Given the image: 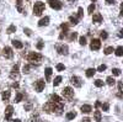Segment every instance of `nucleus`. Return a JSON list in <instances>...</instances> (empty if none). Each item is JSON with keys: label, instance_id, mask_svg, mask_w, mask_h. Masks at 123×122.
<instances>
[{"label": "nucleus", "instance_id": "nucleus-1", "mask_svg": "<svg viewBox=\"0 0 123 122\" xmlns=\"http://www.w3.org/2000/svg\"><path fill=\"white\" fill-rule=\"evenodd\" d=\"M43 59V56L41 53H37V52H30L27 56V60L30 63H39L41 60Z\"/></svg>", "mask_w": 123, "mask_h": 122}, {"label": "nucleus", "instance_id": "nucleus-2", "mask_svg": "<svg viewBox=\"0 0 123 122\" xmlns=\"http://www.w3.org/2000/svg\"><path fill=\"white\" fill-rule=\"evenodd\" d=\"M45 3H42V1H37V3H34L33 5V15H36V16H41L42 12L45 11Z\"/></svg>", "mask_w": 123, "mask_h": 122}, {"label": "nucleus", "instance_id": "nucleus-3", "mask_svg": "<svg viewBox=\"0 0 123 122\" xmlns=\"http://www.w3.org/2000/svg\"><path fill=\"white\" fill-rule=\"evenodd\" d=\"M48 3H49L50 7L54 9V10H60L63 7V3L59 1V0H48Z\"/></svg>", "mask_w": 123, "mask_h": 122}, {"label": "nucleus", "instance_id": "nucleus-4", "mask_svg": "<svg viewBox=\"0 0 123 122\" xmlns=\"http://www.w3.org/2000/svg\"><path fill=\"white\" fill-rule=\"evenodd\" d=\"M62 94H63V96L67 98V99H72L74 96V90L72 88H69V86H67V88L63 89V91H62Z\"/></svg>", "mask_w": 123, "mask_h": 122}, {"label": "nucleus", "instance_id": "nucleus-5", "mask_svg": "<svg viewBox=\"0 0 123 122\" xmlns=\"http://www.w3.org/2000/svg\"><path fill=\"white\" fill-rule=\"evenodd\" d=\"M56 49H57V52H58L59 54H64V56L68 54V51H69V48H68L67 45H57Z\"/></svg>", "mask_w": 123, "mask_h": 122}, {"label": "nucleus", "instance_id": "nucleus-6", "mask_svg": "<svg viewBox=\"0 0 123 122\" xmlns=\"http://www.w3.org/2000/svg\"><path fill=\"white\" fill-rule=\"evenodd\" d=\"M90 48H91L92 51H99V49L101 48V41L97 40V38H94V40L91 41V43H90Z\"/></svg>", "mask_w": 123, "mask_h": 122}, {"label": "nucleus", "instance_id": "nucleus-7", "mask_svg": "<svg viewBox=\"0 0 123 122\" xmlns=\"http://www.w3.org/2000/svg\"><path fill=\"white\" fill-rule=\"evenodd\" d=\"M45 85H46V81L43 79H39V80H37L36 83H34V89H36V91L41 93L43 89H45Z\"/></svg>", "mask_w": 123, "mask_h": 122}, {"label": "nucleus", "instance_id": "nucleus-8", "mask_svg": "<svg viewBox=\"0 0 123 122\" xmlns=\"http://www.w3.org/2000/svg\"><path fill=\"white\" fill-rule=\"evenodd\" d=\"M3 56H4L5 58H7V59L12 58V56H14L12 48H11V47H4V48H3Z\"/></svg>", "mask_w": 123, "mask_h": 122}, {"label": "nucleus", "instance_id": "nucleus-9", "mask_svg": "<svg viewBox=\"0 0 123 122\" xmlns=\"http://www.w3.org/2000/svg\"><path fill=\"white\" fill-rule=\"evenodd\" d=\"M70 81H72V84L75 86V88H81L83 86V81H81V79L79 76H72Z\"/></svg>", "mask_w": 123, "mask_h": 122}, {"label": "nucleus", "instance_id": "nucleus-10", "mask_svg": "<svg viewBox=\"0 0 123 122\" xmlns=\"http://www.w3.org/2000/svg\"><path fill=\"white\" fill-rule=\"evenodd\" d=\"M10 78H12V79H17V78H19V64H15V65L11 68Z\"/></svg>", "mask_w": 123, "mask_h": 122}, {"label": "nucleus", "instance_id": "nucleus-11", "mask_svg": "<svg viewBox=\"0 0 123 122\" xmlns=\"http://www.w3.org/2000/svg\"><path fill=\"white\" fill-rule=\"evenodd\" d=\"M12 112H14V109L11 105H9L5 110V121H10L11 120V116H12Z\"/></svg>", "mask_w": 123, "mask_h": 122}, {"label": "nucleus", "instance_id": "nucleus-12", "mask_svg": "<svg viewBox=\"0 0 123 122\" xmlns=\"http://www.w3.org/2000/svg\"><path fill=\"white\" fill-rule=\"evenodd\" d=\"M92 22H95V23H101V22H102V15H101V14H94V16H92Z\"/></svg>", "mask_w": 123, "mask_h": 122}, {"label": "nucleus", "instance_id": "nucleus-13", "mask_svg": "<svg viewBox=\"0 0 123 122\" xmlns=\"http://www.w3.org/2000/svg\"><path fill=\"white\" fill-rule=\"evenodd\" d=\"M48 23H49V17H48V16L43 17V19H41V20L38 21V26H39V27H42V26H47Z\"/></svg>", "mask_w": 123, "mask_h": 122}, {"label": "nucleus", "instance_id": "nucleus-14", "mask_svg": "<svg viewBox=\"0 0 123 122\" xmlns=\"http://www.w3.org/2000/svg\"><path fill=\"white\" fill-rule=\"evenodd\" d=\"M52 73H53V70H52V68H46L45 70V74H46V80L47 81H50V76H52Z\"/></svg>", "mask_w": 123, "mask_h": 122}, {"label": "nucleus", "instance_id": "nucleus-15", "mask_svg": "<svg viewBox=\"0 0 123 122\" xmlns=\"http://www.w3.org/2000/svg\"><path fill=\"white\" fill-rule=\"evenodd\" d=\"M91 111H92V107L90 105H83L81 106V112L83 114H90Z\"/></svg>", "mask_w": 123, "mask_h": 122}, {"label": "nucleus", "instance_id": "nucleus-16", "mask_svg": "<svg viewBox=\"0 0 123 122\" xmlns=\"http://www.w3.org/2000/svg\"><path fill=\"white\" fill-rule=\"evenodd\" d=\"M11 43H12V46H14L15 48H17V49H21V48L23 47V45H22V42H20V41H17V40H12V41H11Z\"/></svg>", "mask_w": 123, "mask_h": 122}, {"label": "nucleus", "instance_id": "nucleus-17", "mask_svg": "<svg viewBox=\"0 0 123 122\" xmlns=\"http://www.w3.org/2000/svg\"><path fill=\"white\" fill-rule=\"evenodd\" d=\"M50 101H53V102H63L62 98L58 96L57 94H52V95H50Z\"/></svg>", "mask_w": 123, "mask_h": 122}, {"label": "nucleus", "instance_id": "nucleus-18", "mask_svg": "<svg viewBox=\"0 0 123 122\" xmlns=\"http://www.w3.org/2000/svg\"><path fill=\"white\" fill-rule=\"evenodd\" d=\"M94 118H95V121H96V122H101V121H102V117H101V112L96 110V111L94 112Z\"/></svg>", "mask_w": 123, "mask_h": 122}, {"label": "nucleus", "instance_id": "nucleus-19", "mask_svg": "<svg viewBox=\"0 0 123 122\" xmlns=\"http://www.w3.org/2000/svg\"><path fill=\"white\" fill-rule=\"evenodd\" d=\"M95 73H96V69H94V68H89V69H87V70H86V76L87 78H92L94 75H95Z\"/></svg>", "mask_w": 123, "mask_h": 122}, {"label": "nucleus", "instance_id": "nucleus-20", "mask_svg": "<svg viewBox=\"0 0 123 122\" xmlns=\"http://www.w3.org/2000/svg\"><path fill=\"white\" fill-rule=\"evenodd\" d=\"M10 95H11V91H9V90H5L1 95V98L4 101H9V99H10Z\"/></svg>", "mask_w": 123, "mask_h": 122}, {"label": "nucleus", "instance_id": "nucleus-21", "mask_svg": "<svg viewBox=\"0 0 123 122\" xmlns=\"http://www.w3.org/2000/svg\"><path fill=\"white\" fill-rule=\"evenodd\" d=\"M16 7L19 12H23V7H22V0H17L16 1Z\"/></svg>", "mask_w": 123, "mask_h": 122}, {"label": "nucleus", "instance_id": "nucleus-22", "mask_svg": "<svg viewBox=\"0 0 123 122\" xmlns=\"http://www.w3.org/2000/svg\"><path fill=\"white\" fill-rule=\"evenodd\" d=\"M65 117H67V120H68V121H72V120H74V118L76 117V114H75L74 111H72V112H68Z\"/></svg>", "mask_w": 123, "mask_h": 122}, {"label": "nucleus", "instance_id": "nucleus-23", "mask_svg": "<svg viewBox=\"0 0 123 122\" xmlns=\"http://www.w3.org/2000/svg\"><path fill=\"white\" fill-rule=\"evenodd\" d=\"M106 81H107V84H108L110 86H113V85L116 84V80H115V78H112V76H107Z\"/></svg>", "mask_w": 123, "mask_h": 122}, {"label": "nucleus", "instance_id": "nucleus-24", "mask_svg": "<svg viewBox=\"0 0 123 122\" xmlns=\"http://www.w3.org/2000/svg\"><path fill=\"white\" fill-rule=\"evenodd\" d=\"M6 32L10 35V33H14V32H16V26L15 25H10L7 27V30H6Z\"/></svg>", "mask_w": 123, "mask_h": 122}, {"label": "nucleus", "instance_id": "nucleus-25", "mask_svg": "<svg viewBox=\"0 0 123 122\" xmlns=\"http://www.w3.org/2000/svg\"><path fill=\"white\" fill-rule=\"evenodd\" d=\"M116 56L117 57H122L123 56V47L122 46H119V47L116 48Z\"/></svg>", "mask_w": 123, "mask_h": 122}, {"label": "nucleus", "instance_id": "nucleus-26", "mask_svg": "<svg viewBox=\"0 0 123 122\" xmlns=\"http://www.w3.org/2000/svg\"><path fill=\"white\" fill-rule=\"evenodd\" d=\"M22 99H23V94L17 93V94H16V98H15V102H20Z\"/></svg>", "mask_w": 123, "mask_h": 122}, {"label": "nucleus", "instance_id": "nucleus-27", "mask_svg": "<svg viewBox=\"0 0 123 122\" xmlns=\"http://www.w3.org/2000/svg\"><path fill=\"white\" fill-rule=\"evenodd\" d=\"M30 69H31V65H30V64H25L23 68H22V72H23L25 74H27V73H30Z\"/></svg>", "mask_w": 123, "mask_h": 122}, {"label": "nucleus", "instance_id": "nucleus-28", "mask_svg": "<svg viewBox=\"0 0 123 122\" xmlns=\"http://www.w3.org/2000/svg\"><path fill=\"white\" fill-rule=\"evenodd\" d=\"M112 74L115 75V76H119V75H121V69H118V68H113V69H112Z\"/></svg>", "mask_w": 123, "mask_h": 122}, {"label": "nucleus", "instance_id": "nucleus-29", "mask_svg": "<svg viewBox=\"0 0 123 122\" xmlns=\"http://www.w3.org/2000/svg\"><path fill=\"white\" fill-rule=\"evenodd\" d=\"M60 81H62V76H60V75H58V76L56 78V79H54V81H53V85H54V86H58V85L60 84Z\"/></svg>", "mask_w": 123, "mask_h": 122}, {"label": "nucleus", "instance_id": "nucleus-30", "mask_svg": "<svg viewBox=\"0 0 123 122\" xmlns=\"http://www.w3.org/2000/svg\"><path fill=\"white\" fill-rule=\"evenodd\" d=\"M101 109H102L103 111H108V110H110V104H108V102L101 104Z\"/></svg>", "mask_w": 123, "mask_h": 122}, {"label": "nucleus", "instance_id": "nucleus-31", "mask_svg": "<svg viewBox=\"0 0 123 122\" xmlns=\"http://www.w3.org/2000/svg\"><path fill=\"white\" fill-rule=\"evenodd\" d=\"M69 21H70V23H72V25H76L79 22V20L76 19V17H74V16H70L69 17Z\"/></svg>", "mask_w": 123, "mask_h": 122}, {"label": "nucleus", "instance_id": "nucleus-32", "mask_svg": "<svg viewBox=\"0 0 123 122\" xmlns=\"http://www.w3.org/2000/svg\"><path fill=\"white\" fill-rule=\"evenodd\" d=\"M113 52V47H107V48H105V51H103V53L106 54V56H108V54H111Z\"/></svg>", "mask_w": 123, "mask_h": 122}, {"label": "nucleus", "instance_id": "nucleus-33", "mask_svg": "<svg viewBox=\"0 0 123 122\" xmlns=\"http://www.w3.org/2000/svg\"><path fill=\"white\" fill-rule=\"evenodd\" d=\"M100 37H101V40H107V37H108V33H107L106 31H101V33H100Z\"/></svg>", "mask_w": 123, "mask_h": 122}, {"label": "nucleus", "instance_id": "nucleus-34", "mask_svg": "<svg viewBox=\"0 0 123 122\" xmlns=\"http://www.w3.org/2000/svg\"><path fill=\"white\" fill-rule=\"evenodd\" d=\"M95 9H96L95 4H91V5L89 6V9H87V12H89L90 15H91V14H94V11H95Z\"/></svg>", "mask_w": 123, "mask_h": 122}, {"label": "nucleus", "instance_id": "nucleus-35", "mask_svg": "<svg viewBox=\"0 0 123 122\" xmlns=\"http://www.w3.org/2000/svg\"><path fill=\"white\" fill-rule=\"evenodd\" d=\"M79 43H80L81 46H85L86 43H87V42H86V37H85V36H81L80 38H79Z\"/></svg>", "mask_w": 123, "mask_h": 122}, {"label": "nucleus", "instance_id": "nucleus-36", "mask_svg": "<svg viewBox=\"0 0 123 122\" xmlns=\"http://www.w3.org/2000/svg\"><path fill=\"white\" fill-rule=\"evenodd\" d=\"M78 38V33L76 32H72L70 33V36H69V41H74Z\"/></svg>", "mask_w": 123, "mask_h": 122}, {"label": "nucleus", "instance_id": "nucleus-37", "mask_svg": "<svg viewBox=\"0 0 123 122\" xmlns=\"http://www.w3.org/2000/svg\"><path fill=\"white\" fill-rule=\"evenodd\" d=\"M83 16H84V10H83V7H79V10H78V17H76V19H81Z\"/></svg>", "mask_w": 123, "mask_h": 122}, {"label": "nucleus", "instance_id": "nucleus-38", "mask_svg": "<svg viewBox=\"0 0 123 122\" xmlns=\"http://www.w3.org/2000/svg\"><path fill=\"white\" fill-rule=\"evenodd\" d=\"M95 86H97V88H101V86H103V81H102L101 79L95 80Z\"/></svg>", "mask_w": 123, "mask_h": 122}, {"label": "nucleus", "instance_id": "nucleus-39", "mask_svg": "<svg viewBox=\"0 0 123 122\" xmlns=\"http://www.w3.org/2000/svg\"><path fill=\"white\" fill-rule=\"evenodd\" d=\"M37 49H43V47H45V42H43V41H38V43H37Z\"/></svg>", "mask_w": 123, "mask_h": 122}, {"label": "nucleus", "instance_id": "nucleus-40", "mask_svg": "<svg viewBox=\"0 0 123 122\" xmlns=\"http://www.w3.org/2000/svg\"><path fill=\"white\" fill-rule=\"evenodd\" d=\"M64 69H65V65H64V64H60V63L57 64V70H58V72H63Z\"/></svg>", "mask_w": 123, "mask_h": 122}, {"label": "nucleus", "instance_id": "nucleus-41", "mask_svg": "<svg viewBox=\"0 0 123 122\" xmlns=\"http://www.w3.org/2000/svg\"><path fill=\"white\" fill-rule=\"evenodd\" d=\"M60 29H62V31L68 32V23H62L60 25Z\"/></svg>", "mask_w": 123, "mask_h": 122}, {"label": "nucleus", "instance_id": "nucleus-42", "mask_svg": "<svg viewBox=\"0 0 123 122\" xmlns=\"http://www.w3.org/2000/svg\"><path fill=\"white\" fill-rule=\"evenodd\" d=\"M106 68H107V67L105 65V64H101V65L97 68V70H99V72H105V70H106Z\"/></svg>", "mask_w": 123, "mask_h": 122}, {"label": "nucleus", "instance_id": "nucleus-43", "mask_svg": "<svg viewBox=\"0 0 123 122\" xmlns=\"http://www.w3.org/2000/svg\"><path fill=\"white\" fill-rule=\"evenodd\" d=\"M65 36H67V32L62 31V33L59 35V40H63V38H65Z\"/></svg>", "mask_w": 123, "mask_h": 122}, {"label": "nucleus", "instance_id": "nucleus-44", "mask_svg": "<svg viewBox=\"0 0 123 122\" xmlns=\"http://www.w3.org/2000/svg\"><path fill=\"white\" fill-rule=\"evenodd\" d=\"M23 32L27 35V36H31V30L30 29H23Z\"/></svg>", "mask_w": 123, "mask_h": 122}, {"label": "nucleus", "instance_id": "nucleus-45", "mask_svg": "<svg viewBox=\"0 0 123 122\" xmlns=\"http://www.w3.org/2000/svg\"><path fill=\"white\" fill-rule=\"evenodd\" d=\"M118 93L122 94V81H118Z\"/></svg>", "mask_w": 123, "mask_h": 122}, {"label": "nucleus", "instance_id": "nucleus-46", "mask_svg": "<svg viewBox=\"0 0 123 122\" xmlns=\"http://www.w3.org/2000/svg\"><path fill=\"white\" fill-rule=\"evenodd\" d=\"M105 1H106V4H108V5H112V4L116 3L115 0H105Z\"/></svg>", "mask_w": 123, "mask_h": 122}, {"label": "nucleus", "instance_id": "nucleus-47", "mask_svg": "<svg viewBox=\"0 0 123 122\" xmlns=\"http://www.w3.org/2000/svg\"><path fill=\"white\" fill-rule=\"evenodd\" d=\"M11 86H12L14 89H19V83H16V81H15V83H12Z\"/></svg>", "mask_w": 123, "mask_h": 122}, {"label": "nucleus", "instance_id": "nucleus-48", "mask_svg": "<svg viewBox=\"0 0 123 122\" xmlns=\"http://www.w3.org/2000/svg\"><path fill=\"white\" fill-rule=\"evenodd\" d=\"M95 107H96V109L101 107V102H100V101H96V102H95Z\"/></svg>", "mask_w": 123, "mask_h": 122}, {"label": "nucleus", "instance_id": "nucleus-49", "mask_svg": "<svg viewBox=\"0 0 123 122\" xmlns=\"http://www.w3.org/2000/svg\"><path fill=\"white\" fill-rule=\"evenodd\" d=\"M81 122H91V120H90L89 117H85V118L81 120Z\"/></svg>", "mask_w": 123, "mask_h": 122}, {"label": "nucleus", "instance_id": "nucleus-50", "mask_svg": "<svg viewBox=\"0 0 123 122\" xmlns=\"http://www.w3.org/2000/svg\"><path fill=\"white\" fill-rule=\"evenodd\" d=\"M31 107H32V105H31V104H27V105L25 106V110H31Z\"/></svg>", "mask_w": 123, "mask_h": 122}, {"label": "nucleus", "instance_id": "nucleus-51", "mask_svg": "<svg viewBox=\"0 0 123 122\" xmlns=\"http://www.w3.org/2000/svg\"><path fill=\"white\" fill-rule=\"evenodd\" d=\"M122 32H123L122 30H121L119 32H118V37H123V33H122Z\"/></svg>", "mask_w": 123, "mask_h": 122}, {"label": "nucleus", "instance_id": "nucleus-52", "mask_svg": "<svg viewBox=\"0 0 123 122\" xmlns=\"http://www.w3.org/2000/svg\"><path fill=\"white\" fill-rule=\"evenodd\" d=\"M14 122H21V120H19V118H15V120H14Z\"/></svg>", "mask_w": 123, "mask_h": 122}, {"label": "nucleus", "instance_id": "nucleus-53", "mask_svg": "<svg viewBox=\"0 0 123 122\" xmlns=\"http://www.w3.org/2000/svg\"><path fill=\"white\" fill-rule=\"evenodd\" d=\"M91 1H92V3H95V1H96V0H91Z\"/></svg>", "mask_w": 123, "mask_h": 122}, {"label": "nucleus", "instance_id": "nucleus-54", "mask_svg": "<svg viewBox=\"0 0 123 122\" xmlns=\"http://www.w3.org/2000/svg\"><path fill=\"white\" fill-rule=\"evenodd\" d=\"M69 1H70V0H69Z\"/></svg>", "mask_w": 123, "mask_h": 122}]
</instances>
